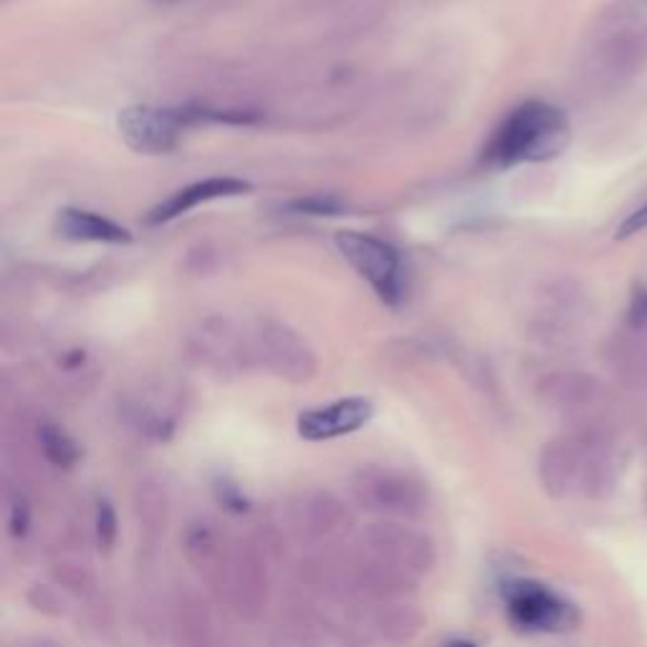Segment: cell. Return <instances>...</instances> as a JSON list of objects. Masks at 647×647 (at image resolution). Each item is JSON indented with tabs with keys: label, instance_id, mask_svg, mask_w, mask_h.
Listing matches in <instances>:
<instances>
[{
	"label": "cell",
	"instance_id": "obj_18",
	"mask_svg": "<svg viewBox=\"0 0 647 647\" xmlns=\"http://www.w3.org/2000/svg\"><path fill=\"white\" fill-rule=\"evenodd\" d=\"M36 438H38L41 453H44V458L54 468L71 470L74 466L79 464L81 448H79L77 438H74L69 431H64V427L58 423H52V420L41 423Z\"/></svg>",
	"mask_w": 647,
	"mask_h": 647
},
{
	"label": "cell",
	"instance_id": "obj_12",
	"mask_svg": "<svg viewBox=\"0 0 647 647\" xmlns=\"http://www.w3.org/2000/svg\"><path fill=\"white\" fill-rule=\"evenodd\" d=\"M250 190H254V185L241 178H205V180L190 182L185 185V188L175 190L170 198H165L163 203H157L153 210H149L147 223L149 225L172 223L200 205L213 203V200L246 196V192Z\"/></svg>",
	"mask_w": 647,
	"mask_h": 647
},
{
	"label": "cell",
	"instance_id": "obj_19",
	"mask_svg": "<svg viewBox=\"0 0 647 647\" xmlns=\"http://www.w3.org/2000/svg\"><path fill=\"white\" fill-rule=\"evenodd\" d=\"M594 394V382L584 375H551L542 382V400L551 408L584 405Z\"/></svg>",
	"mask_w": 647,
	"mask_h": 647
},
{
	"label": "cell",
	"instance_id": "obj_15",
	"mask_svg": "<svg viewBox=\"0 0 647 647\" xmlns=\"http://www.w3.org/2000/svg\"><path fill=\"white\" fill-rule=\"evenodd\" d=\"M175 647H213V620L205 600L196 592L178 596L172 615Z\"/></svg>",
	"mask_w": 647,
	"mask_h": 647
},
{
	"label": "cell",
	"instance_id": "obj_24",
	"mask_svg": "<svg viewBox=\"0 0 647 647\" xmlns=\"http://www.w3.org/2000/svg\"><path fill=\"white\" fill-rule=\"evenodd\" d=\"M29 600H31V604H33V610L44 612V615H54V617H58V615H64V612H66V610H64L62 594L54 592L52 587L36 584V587H33V590H31Z\"/></svg>",
	"mask_w": 647,
	"mask_h": 647
},
{
	"label": "cell",
	"instance_id": "obj_9",
	"mask_svg": "<svg viewBox=\"0 0 647 647\" xmlns=\"http://www.w3.org/2000/svg\"><path fill=\"white\" fill-rule=\"evenodd\" d=\"M587 445L590 435H557L546 440L539 453V483L546 495L551 499H565L571 491H579L587 460Z\"/></svg>",
	"mask_w": 647,
	"mask_h": 647
},
{
	"label": "cell",
	"instance_id": "obj_21",
	"mask_svg": "<svg viewBox=\"0 0 647 647\" xmlns=\"http://www.w3.org/2000/svg\"><path fill=\"white\" fill-rule=\"evenodd\" d=\"M286 210L293 215H342L347 205L342 203L339 198L334 196H306V198H297L291 203H286Z\"/></svg>",
	"mask_w": 647,
	"mask_h": 647
},
{
	"label": "cell",
	"instance_id": "obj_20",
	"mask_svg": "<svg viewBox=\"0 0 647 647\" xmlns=\"http://www.w3.org/2000/svg\"><path fill=\"white\" fill-rule=\"evenodd\" d=\"M116 539H120V518H116V511L112 501L99 499L94 509V542L97 549L102 554H112Z\"/></svg>",
	"mask_w": 647,
	"mask_h": 647
},
{
	"label": "cell",
	"instance_id": "obj_3",
	"mask_svg": "<svg viewBox=\"0 0 647 647\" xmlns=\"http://www.w3.org/2000/svg\"><path fill=\"white\" fill-rule=\"evenodd\" d=\"M334 246H337L342 258L355 268L359 279L372 286V291L382 304H402L408 291L405 260H402V254L390 241L375 233L339 231L334 235Z\"/></svg>",
	"mask_w": 647,
	"mask_h": 647
},
{
	"label": "cell",
	"instance_id": "obj_2",
	"mask_svg": "<svg viewBox=\"0 0 647 647\" xmlns=\"http://www.w3.org/2000/svg\"><path fill=\"white\" fill-rule=\"evenodd\" d=\"M349 491L369 514L394 521H413L431 509V489L423 478L392 466L369 464L355 470Z\"/></svg>",
	"mask_w": 647,
	"mask_h": 647
},
{
	"label": "cell",
	"instance_id": "obj_10",
	"mask_svg": "<svg viewBox=\"0 0 647 647\" xmlns=\"http://www.w3.org/2000/svg\"><path fill=\"white\" fill-rule=\"evenodd\" d=\"M375 405L369 398H342L330 405H319L304 410L297 417V431L309 443H324L352 435L372 420Z\"/></svg>",
	"mask_w": 647,
	"mask_h": 647
},
{
	"label": "cell",
	"instance_id": "obj_27",
	"mask_svg": "<svg viewBox=\"0 0 647 647\" xmlns=\"http://www.w3.org/2000/svg\"><path fill=\"white\" fill-rule=\"evenodd\" d=\"M443 647H476V643H470V640H464V637H458V640H450L448 645H443Z\"/></svg>",
	"mask_w": 647,
	"mask_h": 647
},
{
	"label": "cell",
	"instance_id": "obj_8",
	"mask_svg": "<svg viewBox=\"0 0 647 647\" xmlns=\"http://www.w3.org/2000/svg\"><path fill=\"white\" fill-rule=\"evenodd\" d=\"M215 590L243 620H258L268 604V571L264 557L250 544L235 546L228 551Z\"/></svg>",
	"mask_w": 647,
	"mask_h": 647
},
{
	"label": "cell",
	"instance_id": "obj_13",
	"mask_svg": "<svg viewBox=\"0 0 647 647\" xmlns=\"http://www.w3.org/2000/svg\"><path fill=\"white\" fill-rule=\"evenodd\" d=\"M56 235L71 243H104V246H124L132 243V233L112 217L87 208H62L54 221Z\"/></svg>",
	"mask_w": 647,
	"mask_h": 647
},
{
	"label": "cell",
	"instance_id": "obj_16",
	"mask_svg": "<svg viewBox=\"0 0 647 647\" xmlns=\"http://www.w3.org/2000/svg\"><path fill=\"white\" fill-rule=\"evenodd\" d=\"M134 514H137L140 534L145 544L155 546L165 536L167 521H170V493L157 478H145L134 491Z\"/></svg>",
	"mask_w": 647,
	"mask_h": 647
},
{
	"label": "cell",
	"instance_id": "obj_26",
	"mask_svg": "<svg viewBox=\"0 0 647 647\" xmlns=\"http://www.w3.org/2000/svg\"><path fill=\"white\" fill-rule=\"evenodd\" d=\"M645 228H647V203L633 210V213H629L625 221L620 223L615 235H617V241H625V238H633V235H637V233H643Z\"/></svg>",
	"mask_w": 647,
	"mask_h": 647
},
{
	"label": "cell",
	"instance_id": "obj_11",
	"mask_svg": "<svg viewBox=\"0 0 647 647\" xmlns=\"http://www.w3.org/2000/svg\"><path fill=\"white\" fill-rule=\"evenodd\" d=\"M293 524L311 544L337 542L355 526V511L332 491H309L301 495Z\"/></svg>",
	"mask_w": 647,
	"mask_h": 647
},
{
	"label": "cell",
	"instance_id": "obj_5",
	"mask_svg": "<svg viewBox=\"0 0 647 647\" xmlns=\"http://www.w3.org/2000/svg\"><path fill=\"white\" fill-rule=\"evenodd\" d=\"M248 357L291 384H304L316 375V355L309 342L289 324L274 319L256 322V330L248 337Z\"/></svg>",
	"mask_w": 647,
	"mask_h": 647
},
{
	"label": "cell",
	"instance_id": "obj_22",
	"mask_svg": "<svg viewBox=\"0 0 647 647\" xmlns=\"http://www.w3.org/2000/svg\"><path fill=\"white\" fill-rule=\"evenodd\" d=\"M213 493H215V501L221 503L225 511H231V514H246L250 506L241 486L228 481V478H221V481L213 486Z\"/></svg>",
	"mask_w": 647,
	"mask_h": 647
},
{
	"label": "cell",
	"instance_id": "obj_4",
	"mask_svg": "<svg viewBox=\"0 0 647 647\" xmlns=\"http://www.w3.org/2000/svg\"><path fill=\"white\" fill-rule=\"evenodd\" d=\"M501 594L511 625L521 633H571L582 622L575 604L534 579H511Z\"/></svg>",
	"mask_w": 647,
	"mask_h": 647
},
{
	"label": "cell",
	"instance_id": "obj_6",
	"mask_svg": "<svg viewBox=\"0 0 647 647\" xmlns=\"http://www.w3.org/2000/svg\"><path fill=\"white\" fill-rule=\"evenodd\" d=\"M359 549L372 554V557L388 561L413 577H423L433 571L438 561L435 542L420 528L405 524V521L382 518L369 524L359 536Z\"/></svg>",
	"mask_w": 647,
	"mask_h": 647
},
{
	"label": "cell",
	"instance_id": "obj_23",
	"mask_svg": "<svg viewBox=\"0 0 647 647\" xmlns=\"http://www.w3.org/2000/svg\"><path fill=\"white\" fill-rule=\"evenodd\" d=\"M31 526V506L29 501L23 499L21 493L8 495V532H11L15 539L29 534Z\"/></svg>",
	"mask_w": 647,
	"mask_h": 647
},
{
	"label": "cell",
	"instance_id": "obj_1",
	"mask_svg": "<svg viewBox=\"0 0 647 647\" xmlns=\"http://www.w3.org/2000/svg\"><path fill=\"white\" fill-rule=\"evenodd\" d=\"M569 145V120L549 102L518 104L493 130L481 159L495 170L524 163H546Z\"/></svg>",
	"mask_w": 647,
	"mask_h": 647
},
{
	"label": "cell",
	"instance_id": "obj_25",
	"mask_svg": "<svg viewBox=\"0 0 647 647\" xmlns=\"http://www.w3.org/2000/svg\"><path fill=\"white\" fill-rule=\"evenodd\" d=\"M627 324L633 326V330H645L647 326V286L643 283H637L633 293H629Z\"/></svg>",
	"mask_w": 647,
	"mask_h": 647
},
{
	"label": "cell",
	"instance_id": "obj_7",
	"mask_svg": "<svg viewBox=\"0 0 647 647\" xmlns=\"http://www.w3.org/2000/svg\"><path fill=\"white\" fill-rule=\"evenodd\" d=\"M122 140L140 155H165L178 147L185 130L192 127L190 107L134 104L116 116Z\"/></svg>",
	"mask_w": 647,
	"mask_h": 647
},
{
	"label": "cell",
	"instance_id": "obj_14",
	"mask_svg": "<svg viewBox=\"0 0 647 647\" xmlns=\"http://www.w3.org/2000/svg\"><path fill=\"white\" fill-rule=\"evenodd\" d=\"M180 549L185 554V559H188L196 569L205 571V577L213 584L217 582V577H221L223 565L231 551L225 549L221 532H217V528L205 518L190 521V524L185 526V532L180 536Z\"/></svg>",
	"mask_w": 647,
	"mask_h": 647
},
{
	"label": "cell",
	"instance_id": "obj_17",
	"mask_svg": "<svg viewBox=\"0 0 647 647\" xmlns=\"http://www.w3.org/2000/svg\"><path fill=\"white\" fill-rule=\"evenodd\" d=\"M425 622V615L415 604H384L375 617V627L384 643L405 645L423 633Z\"/></svg>",
	"mask_w": 647,
	"mask_h": 647
}]
</instances>
